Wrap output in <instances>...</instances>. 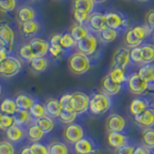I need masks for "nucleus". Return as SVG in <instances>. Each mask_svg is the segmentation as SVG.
I'll use <instances>...</instances> for the list:
<instances>
[{
	"label": "nucleus",
	"mask_w": 154,
	"mask_h": 154,
	"mask_svg": "<svg viewBox=\"0 0 154 154\" xmlns=\"http://www.w3.org/2000/svg\"><path fill=\"white\" fill-rule=\"evenodd\" d=\"M108 75L110 76L111 80L115 82L116 84L120 86H122L125 83L127 84L129 75H127L126 70L119 69V67H111L110 71L108 72Z\"/></svg>",
	"instance_id": "obj_26"
},
{
	"label": "nucleus",
	"mask_w": 154,
	"mask_h": 154,
	"mask_svg": "<svg viewBox=\"0 0 154 154\" xmlns=\"http://www.w3.org/2000/svg\"><path fill=\"white\" fill-rule=\"evenodd\" d=\"M34 123H35L45 134L50 133L55 127L54 120H53V119H51L50 117H48V116L41 118V119H35L34 120Z\"/></svg>",
	"instance_id": "obj_27"
},
{
	"label": "nucleus",
	"mask_w": 154,
	"mask_h": 154,
	"mask_svg": "<svg viewBox=\"0 0 154 154\" xmlns=\"http://www.w3.org/2000/svg\"><path fill=\"white\" fill-rule=\"evenodd\" d=\"M48 154H69V147L65 143L54 141L48 146Z\"/></svg>",
	"instance_id": "obj_36"
},
{
	"label": "nucleus",
	"mask_w": 154,
	"mask_h": 154,
	"mask_svg": "<svg viewBox=\"0 0 154 154\" xmlns=\"http://www.w3.org/2000/svg\"><path fill=\"white\" fill-rule=\"evenodd\" d=\"M138 1H141V2H146V1H149V0H138Z\"/></svg>",
	"instance_id": "obj_60"
},
{
	"label": "nucleus",
	"mask_w": 154,
	"mask_h": 154,
	"mask_svg": "<svg viewBox=\"0 0 154 154\" xmlns=\"http://www.w3.org/2000/svg\"><path fill=\"white\" fill-rule=\"evenodd\" d=\"M14 124V120L12 115H7L0 112V130L7 131Z\"/></svg>",
	"instance_id": "obj_41"
},
{
	"label": "nucleus",
	"mask_w": 154,
	"mask_h": 154,
	"mask_svg": "<svg viewBox=\"0 0 154 154\" xmlns=\"http://www.w3.org/2000/svg\"><path fill=\"white\" fill-rule=\"evenodd\" d=\"M19 154H34V153L32 151V149L30 148V146H29L23 147L20 150V152H19Z\"/></svg>",
	"instance_id": "obj_56"
},
{
	"label": "nucleus",
	"mask_w": 154,
	"mask_h": 154,
	"mask_svg": "<svg viewBox=\"0 0 154 154\" xmlns=\"http://www.w3.org/2000/svg\"><path fill=\"white\" fill-rule=\"evenodd\" d=\"M18 109L17 104L14 102V99L12 98H5L1 103H0V112L7 114V115H14Z\"/></svg>",
	"instance_id": "obj_35"
},
{
	"label": "nucleus",
	"mask_w": 154,
	"mask_h": 154,
	"mask_svg": "<svg viewBox=\"0 0 154 154\" xmlns=\"http://www.w3.org/2000/svg\"><path fill=\"white\" fill-rule=\"evenodd\" d=\"M77 115L76 113L72 112V111H66V110H63L61 111V113L58 117V119L60 120L62 123L64 124H70V123H73L74 120L77 118Z\"/></svg>",
	"instance_id": "obj_40"
},
{
	"label": "nucleus",
	"mask_w": 154,
	"mask_h": 154,
	"mask_svg": "<svg viewBox=\"0 0 154 154\" xmlns=\"http://www.w3.org/2000/svg\"><path fill=\"white\" fill-rule=\"evenodd\" d=\"M29 112H30L32 118L34 119H41L47 116L45 104H42L41 102H37V101L35 102V104L32 106V108L29 110Z\"/></svg>",
	"instance_id": "obj_38"
},
{
	"label": "nucleus",
	"mask_w": 154,
	"mask_h": 154,
	"mask_svg": "<svg viewBox=\"0 0 154 154\" xmlns=\"http://www.w3.org/2000/svg\"><path fill=\"white\" fill-rule=\"evenodd\" d=\"M87 27L90 29V31H93L95 33H99L105 28H107L105 20L104 14H101L99 12H94L90 14L88 22H87Z\"/></svg>",
	"instance_id": "obj_14"
},
{
	"label": "nucleus",
	"mask_w": 154,
	"mask_h": 154,
	"mask_svg": "<svg viewBox=\"0 0 154 154\" xmlns=\"http://www.w3.org/2000/svg\"><path fill=\"white\" fill-rule=\"evenodd\" d=\"M153 87H154V78H153V81L151 82V83L148 84V89L149 88H153Z\"/></svg>",
	"instance_id": "obj_58"
},
{
	"label": "nucleus",
	"mask_w": 154,
	"mask_h": 154,
	"mask_svg": "<svg viewBox=\"0 0 154 154\" xmlns=\"http://www.w3.org/2000/svg\"><path fill=\"white\" fill-rule=\"evenodd\" d=\"M6 138L12 143H18L26 138V128L14 124L6 131Z\"/></svg>",
	"instance_id": "obj_18"
},
{
	"label": "nucleus",
	"mask_w": 154,
	"mask_h": 154,
	"mask_svg": "<svg viewBox=\"0 0 154 154\" xmlns=\"http://www.w3.org/2000/svg\"><path fill=\"white\" fill-rule=\"evenodd\" d=\"M45 133H43L42 130L38 128L35 123L30 124L26 129V137L30 142L33 143H38L45 136Z\"/></svg>",
	"instance_id": "obj_28"
},
{
	"label": "nucleus",
	"mask_w": 154,
	"mask_h": 154,
	"mask_svg": "<svg viewBox=\"0 0 154 154\" xmlns=\"http://www.w3.org/2000/svg\"><path fill=\"white\" fill-rule=\"evenodd\" d=\"M130 60H131V63H133V64L143 66V56H142L141 46L130 49Z\"/></svg>",
	"instance_id": "obj_44"
},
{
	"label": "nucleus",
	"mask_w": 154,
	"mask_h": 154,
	"mask_svg": "<svg viewBox=\"0 0 154 154\" xmlns=\"http://www.w3.org/2000/svg\"><path fill=\"white\" fill-rule=\"evenodd\" d=\"M73 17L75 19V22L86 25L87 22H88L90 14H87L84 13H81V12H77V11H73Z\"/></svg>",
	"instance_id": "obj_50"
},
{
	"label": "nucleus",
	"mask_w": 154,
	"mask_h": 154,
	"mask_svg": "<svg viewBox=\"0 0 154 154\" xmlns=\"http://www.w3.org/2000/svg\"><path fill=\"white\" fill-rule=\"evenodd\" d=\"M18 54L23 60L28 61V62H31L32 60L35 59V58H37L35 54L33 53L31 47L28 43H25V45L20 46V48H19V50H18Z\"/></svg>",
	"instance_id": "obj_43"
},
{
	"label": "nucleus",
	"mask_w": 154,
	"mask_h": 154,
	"mask_svg": "<svg viewBox=\"0 0 154 154\" xmlns=\"http://www.w3.org/2000/svg\"><path fill=\"white\" fill-rule=\"evenodd\" d=\"M48 52L50 53V55L52 57L56 58V59H59V58L62 57L63 54L65 53V49L60 45H50L49 51Z\"/></svg>",
	"instance_id": "obj_49"
},
{
	"label": "nucleus",
	"mask_w": 154,
	"mask_h": 154,
	"mask_svg": "<svg viewBox=\"0 0 154 154\" xmlns=\"http://www.w3.org/2000/svg\"><path fill=\"white\" fill-rule=\"evenodd\" d=\"M124 45H125V47L127 48H135V47H138V46H141L143 45V42H141L140 40L136 38V36L134 35L133 32L131 29H129V30L125 33L124 35Z\"/></svg>",
	"instance_id": "obj_37"
},
{
	"label": "nucleus",
	"mask_w": 154,
	"mask_h": 154,
	"mask_svg": "<svg viewBox=\"0 0 154 154\" xmlns=\"http://www.w3.org/2000/svg\"><path fill=\"white\" fill-rule=\"evenodd\" d=\"M142 144L147 148L154 150V128H146L142 133Z\"/></svg>",
	"instance_id": "obj_32"
},
{
	"label": "nucleus",
	"mask_w": 154,
	"mask_h": 154,
	"mask_svg": "<svg viewBox=\"0 0 154 154\" xmlns=\"http://www.w3.org/2000/svg\"><path fill=\"white\" fill-rule=\"evenodd\" d=\"M70 109L77 115L86 113L89 110L90 97L88 94L82 91H75L70 94Z\"/></svg>",
	"instance_id": "obj_4"
},
{
	"label": "nucleus",
	"mask_w": 154,
	"mask_h": 154,
	"mask_svg": "<svg viewBox=\"0 0 154 154\" xmlns=\"http://www.w3.org/2000/svg\"><path fill=\"white\" fill-rule=\"evenodd\" d=\"M104 16L107 27L114 29L118 32L124 30L128 25L127 18L119 12H107L104 14Z\"/></svg>",
	"instance_id": "obj_6"
},
{
	"label": "nucleus",
	"mask_w": 154,
	"mask_h": 154,
	"mask_svg": "<svg viewBox=\"0 0 154 154\" xmlns=\"http://www.w3.org/2000/svg\"><path fill=\"white\" fill-rule=\"evenodd\" d=\"M17 8V0H0V11L3 13L13 12Z\"/></svg>",
	"instance_id": "obj_45"
},
{
	"label": "nucleus",
	"mask_w": 154,
	"mask_h": 154,
	"mask_svg": "<svg viewBox=\"0 0 154 154\" xmlns=\"http://www.w3.org/2000/svg\"><path fill=\"white\" fill-rule=\"evenodd\" d=\"M30 148L34 154H48V146L42 143H33Z\"/></svg>",
	"instance_id": "obj_48"
},
{
	"label": "nucleus",
	"mask_w": 154,
	"mask_h": 154,
	"mask_svg": "<svg viewBox=\"0 0 154 154\" xmlns=\"http://www.w3.org/2000/svg\"><path fill=\"white\" fill-rule=\"evenodd\" d=\"M112 104L113 101L111 96L101 91L90 97L89 110L94 116H101L108 112L112 107Z\"/></svg>",
	"instance_id": "obj_1"
},
{
	"label": "nucleus",
	"mask_w": 154,
	"mask_h": 154,
	"mask_svg": "<svg viewBox=\"0 0 154 154\" xmlns=\"http://www.w3.org/2000/svg\"><path fill=\"white\" fill-rule=\"evenodd\" d=\"M122 86L116 84L115 82L111 80L108 73L103 77L102 81H101V89H102V91H104L105 94H107L110 96L117 95L120 91V90H122Z\"/></svg>",
	"instance_id": "obj_20"
},
{
	"label": "nucleus",
	"mask_w": 154,
	"mask_h": 154,
	"mask_svg": "<svg viewBox=\"0 0 154 154\" xmlns=\"http://www.w3.org/2000/svg\"><path fill=\"white\" fill-rule=\"evenodd\" d=\"M28 45H30L36 57H45L48 51H49V42L43 40V38H33L28 42Z\"/></svg>",
	"instance_id": "obj_16"
},
{
	"label": "nucleus",
	"mask_w": 154,
	"mask_h": 154,
	"mask_svg": "<svg viewBox=\"0 0 154 154\" xmlns=\"http://www.w3.org/2000/svg\"><path fill=\"white\" fill-rule=\"evenodd\" d=\"M9 56V50L3 46H0V62H2Z\"/></svg>",
	"instance_id": "obj_55"
},
{
	"label": "nucleus",
	"mask_w": 154,
	"mask_h": 154,
	"mask_svg": "<svg viewBox=\"0 0 154 154\" xmlns=\"http://www.w3.org/2000/svg\"><path fill=\"white\" fill-rule=\"evenodd\" d=\"M45 110H46V114L48 117H50L51 119H58L59 115L62 111V107L60 104V101L57 98H48L45 103Z\"/></svg>",
	"instance_id": "obj_24"
},
{
	"label": "nucleus",
	"mask_w": 154,
	"mask_h": 154,
	"mask_svg": "<svg viewBox=\"0 0 154 154\" xmlns=\"http://www.w3.org/2000/svg\"><path fill=\"white\" fill-rule=\"evenodd\" d=\"M16 149L9 141H0V154H14Z\"/></svg>",
	"instance_id": "obj_47"
},
{
	"label": "nucleus",
	"mask_w": 154,
	"mask_h": 154,
	"mask_svg": "<svg viewBox=\"0 0 154 154\" xmlns=\"http://www.w3.org/2000/svg\"><path fill=\"white\" fill-rule=\"evenodd\" d=\"M63 137L67 143L74 144L79 140L85 137V132L80 124L73 122L67 124L65 127L64 132H63Z\"/></svg>",
	"instance_id": "obj_7"
},
{
	"label": "nucleus",
	"mask_w": 154,
	"mask_h": 154,
	"mask_svg": "<svg viewBox=\"0 0 154 154\" xmlns=\"http://www.w3.org/2000/svg\"><path fill=\"white\" fill-rule=\"evenodd\" d=\"M128 90L132 94L141 95L148 89V83L143 81L138 73H132L128 77L127 81Z\"/></svg>",
	"instance_id": "obj_10"
},
{
	"label": "nucleus",
	"mask_w": 154,
	"mask_h": 154,
	"mask_svg": "<svg viewBox=\"0 0 154 154\" xmlns=\"http://www.w3.org/2000/svg\"><path fill=\"white\" fill-rule=\"evenodd\" d=\"M1 94H2V86L0 84V95H1Z\"/></svg>",
	"instance_id": "obj_59"
},
{
	"label": "nucleus",
	"mask_w": 154,
	"mask_h": 154,
	"mask_svg": "<svg viewBox=\"0 0 154 154\" xmlns=\"http://www.w3.org/2000/svg\"><path fill=\"white\" fill-rule=\"evenodd\" d=\"M94 0H72L73 11L81 12L87 14L94 13Z\"/></svg>",
	"instance_id": "obj_23"
},
{
	"label": "nucleus",
	"mask_w": 154,
	"mask_h": 154,
	"mask_svg": "<svg viewBox=\"0 0 154 154\" xmlns=\"http://www.w3.org/2000/svg\"><path fill=\"white\" fill-rule=\"evenodd\" d=\"M14 102H16L18 110L29 111L32 108V106L35 104L36 100L34 99L33 96L27 94H19L14 98Z\"/></svg>",
	"instance_id": "obj_22"
},
{
	"label": "nucleus",
	"mask_w": 154,
	"mask_h": 154,
	"mask_svg": "<svg viewBox=\"0 0 154 154\" xmlns=\"http://www.w3.org/2000/svg\"><path fill=\"white\" fill-rule=\"evenodd\" d=\"M41 29V24L38 23L36 19L35 20L27 21L21 24V31L25 36L30 37L37 34Z\"/></svg>",
	"instance_id": "obj_31"
},
{
	"label": "nucleus",
	"mask_w": 154,
	"mask_h": 154,
	"mask_svg": "<svg viewBox=\"0 0 154 154\" xmlns=\"http://www.w3.org/2000/svg\"><path fill=\"white\" fill-rule=\"evenodd\" d=\"M151 101L146 96H139L131 100L129 104V112L133 117L140 113L143 112L144 110L151 107Z\"/></svg>",
	"instance_id": "obj_17"
},
{
	"label": "nucleus",
	"mask_w": 154,
	"mask_h": 154,
	"mask_svg": "<svg viewBox=\"0 0 154 154\" xmlns=\"http://www.w3.org/2000/svg\"><path fill=\"white\" fill-rule=\"evenodd\" d=\"M129 137L124 132H111L107 134V143L110 147L119 149L129 143Z\"/></svg>",
	"instance_id": "obj_15"
},
{
	"label": "nucleus",
	"mask_w": 154,
	"mask_h": 154,
	"mask_svg": "<svg viewBox=\"0 0 154 154\" xmlns=\"http://www.w3.org/2000/svg\"><path fill=\"white\" fill-rule=\"evenodd\" d=\"M14 38H16V35L10 25H8L6 22L0 24V45L10 51L14 47Z\"/></svg>",
	"instance_id": "obj_11"
},
{
	"label": "nucleus",
	"mask_w": 154,
	"mask_h": 154,
	"mask_svg": "<svg viewBox=\"0 0 154 154\" xmlns=\"http://www.w3.org/2000/svg\"><path fill=\"white\" fill-rule=\"evenodd\" d=\"M60 101V104H61V107L63 110H66V111H71L70 109V104H69V101H70V94H66L64 95L61 96V98L59 99ZM73 112V111H72Z\"/></svg>",
	"instance_id": "obj_51"
},
{
	"label": "nucleus",
	"mask_w": 154,
	"mask_h": 154,
	"mask_svg": "<svg viewBox=\"0 0 154 154\" xmlns=\"http://www.w3.org/2000/svg\"><path fill=\"white\" fill-rule=\"evenodd\" d=\"M131 64L130 60V49L127 47H119L115 51L112 59V66L127 70L128 66Z\"/></svg>",
	"instance_id": "obj_9"
},
{
	"label": "nucleus",
	"mask_w": 154,
	"mask_h": 154,
	"mask_svg": "<svg viewBox=\"0 0 154 154\" xmlns=\"http://www.w3.org/2000/svg\"><path fill=\"white\" fill-rule=\"evenodd\" d=\"M98 40L102 42V43H109L115 41L118 37V31L114 30V29H111L109 27L105 28L104 30L99 32L97 34Z\"/></svg>",
	"instance_id": "obj_33"
},
{
	"label": "nucleus",
	"mask_w": 154,
	"mask_h": 154,
	"mask_svg": "<svg viewBox=\"0 0 154 154\" xmlns=\"http://www.w3.org/2000/svg\"><path fill=\"white\" fill-rule=\"evenodd\" d=\"M131 30H132L133 34L136 36V38H138V40H140L143 42L149 36V34L151 33L150 31H149V29L146 25H144V24H143V25L134 26L133 28H131Z\"/></svg>",
	"instance_id": "obj_39"
},
{
	"label": "nucleus",
	"mask_w": 154,
	"mask_h": 154,
	"mask_svg": "<svg viewBox=\"0 0 154 154\" xmlns=\"http://www.w3.org/2000/svg\"><path fill=\"white\" fill-rule=\"evenodd\" d=\"M94 3H104V2H106V1H107V0H94Z\"/></svg>",
	"instance_id": "obj_57"
},
{
	"label": "nucleus",
	"mask_w": 154,
	"mask_h": 154,
	"mask_svg": "<svg viewBox=\"0 0 154 154\" xmlns=\"http://www.w3.org/2000/svg\"><path fill=\"white\" fill-rule=\"evenodd\" d=\"M61 37H62V34H56V35L52 36L50 38L49 45H60Z\"/></svg>",
	"instance_id": "obj_54"
},
{
	"label": "nucleus",
	"mask_w": 154,
	"mask_h": 154,
	"mask_svg": "<svg viewBox=\"0 0 154 154\" xmlns=\"http://www.w3.org/2000/svg\"><path fill=\"white\" fill-rule=\"evenodd\" d=\"M126 128V120L119 114H110L105 120V129L107 133L124 132Z\"/></svg>",
	"instance_id": "obj_8"
},
{
	"label": "nucleus",
	"mask_w": 154,
	"mask_h": 154,
	"mask_svg": "<svg viewBox=\"0 0 154 154\" xmlns=\"http://www.w3.org/2000/svg\"><path fill=\"white\" fill-rule=\"evenodd\" d=\"M31 69L36 72H43L47 69L49 62L45 57H37L30 62Z\"/></svg>",
	"instance_id": "obj_34"
},
{
	"label": "nucleus",
	"mask_w": 154,
	"mask_h": 154,
	"mask_svg": "<svg viewBox=\"0 0 154 154\" xmlns=\"http://www.w3.org/2000/svg\"><path fill=\"white\" fill-rule=\"evenodd\" d=\"M138 74L143 81L150 84L154 78V65L148 64L141 66L138 70Z\"/></svg>",
	"instance_id": "obj_30"
},
{
	"label": "nucleus",
	"mask_w": 154,
	"mask_h": 154,
	"mask_svg": "<svg viewBox=\"0 0 154 154\" xmlns=\"http://www.w3.org/2000/svg\"><path fill=\"white\" fill-rule=\"evenodd\" d=\"M143 65L152 64L154 62V45L152 43H143L141 45Z\"/></svg>",
	"instance_id": "obj_29"
},
{
	"label": "nucleus",
	"mask_w": 154,
	"mask_h": 154,
	"mask_svg": "<svg viewBox=\"0 0 154 154\" xmlns=\"http://www.w3.org/2000/svg\"><path fill=\"white\" fill-rule=\"evenodd\" d=\"M13 117L14 120V124H17L22 127H26V126L28 127L33 120H35L32 118L29 111H24V110H17L13 115Z\"/></svg>",
	"instance_id": "obj_25"
},
{
	"label": "nucleus",
	"mask_w": 154,
	"mask_h": 154,
	"mask_svg": "<svg viewBox=\"0 0 154 154\" xmlns=\"http://www.w3.org/2000/svg\"><path fill=\"white\" fill-rule=\"evenodd\" d=\"M17 21L22 24L24 22L35 20L36 19V12L33 7L28 6V5H22L17 10Z\"/></svg>",
	"instance_id": "obj_19"
},
{
	"label": "nucleus",
	"mask_w": 154,
	"mask_h": 154,
	"mask_svg": "<svg viewBox=\"0 0 154 154\" xmlns=\"http://www.w3.org/2000/svg\"><path fill=\"white\" fill-rule=\"evenodd\" d=\"M60 45L64 48L65 50H69L76 46V42L74 38L71 37L69 33H65L62 34L61 40H60Z\"/></svg>",
	"instance_id": "obj_42"
},
{
	"label": "nucleus",
	"mask_w": 154,
	"mask_h": 154,
	"mask_svg": "<svg viewBox=\"0 0 154 154\" xmlns=\"http://www.w3.org/2000/svg\"><path fill=\"white\" fill-rule=\"evenodd\" d=\"M67 66L71 73L81 75L86 73L91 69V59L79 51L72 53L67 60Z\"/></svg>",
	"instance_id": "obj_2"
},
{
	"label": "nucleus",
	"mask_w": 154,
	"mask_h": 154,
	"mask_svg": "<svg viewBox=\"0 0 154 154\" xmlns=\"http://www.w3.org/2000/svg\"><path fill=\"white\" fill-rule=\"evenodd\" d=\"M73 150L76 154H94L97 150V146L94 140L84 137L73 144Z\"/></svg>",
	"instance_id": "obj_13"
},
{
	"label": "nucleus",
	"mask_w": 154,
	"mask_h": 154,
	"mask_svg": "<svg viewBox=\"0 0 154 154\" xmlns=\"http://www.w3.org/2000/svg\"><path fill=\"white\" fill-rule=\"evenodd\" d=\"M133 154H154V150L147 148L143 144H139V146H135Z\"/></svg>",
	"instance_id": "obj_53"
},
{
	"label": "nucleus",
	"mask_w": 154,
	"mask_h": 154,
	"mask_svg": "<svg viewBox=\"0 0 154 154\" xmlns=\"http://www.w3.org/2000/svg\"><path fill=\"white\" fill-rule=\"evenodd\" d=\"M144 25L150 32H154V9H150L146 13L144 16Z\"/></svg>",
	"instance_id": "obj_46"
},
{
	"label": "nucleus",
	"mask_w": 154,
	"mask_h": 154,
	"mask_svg": "<svg viewBox=\"0 0 154 154\" xmlns=\"http://www.w3.org/2000/svg\"><path fill=\"white\" fill-rule=\"evenodd\" d=\"M135 146L132 143H128L126 146L120 147L116 150V154H133Z\"/></svg>",
	"instance_id": "obj_52"
},
{
	"label": "nucleus",
	"mask_w": 154,
	"mask_h": 154,
	"mask_svg": "<svg viewBox=\"0 0 154 154\" xmlns=\"http://www.w3.org/2000/svg\"><path fill=\"white\" fill-rule=\"evenodd\" d=\"M98 46V38L93 33H90L85 38L76 42V47L79 52L83 53L89 58L93 56L97 50Z\"/></svg>",
	"instance_id": "obj_5"
},
{
	"label": "nucleus",
	"mask_w": 154,
	"mask_h": 154,
	"mask_svg": "<svg viewBox=\"0 0 154 154\" xmlns=\"http://www.w3.org/2000/svg\"><path fill=\"white\" fill-rule=\"evenodd\" d=\"M90 33L91 31H90V29L87 27V25L79 24L77 22L72 24L69 28V34L71 35V37L74 38V41L76 42L85 38Z\"/></svg>",
	"instance_id": "obj_21"
},
{
	"label": "nucleus",
	"mask_w": 154,
	"mask_h": 154,
	"mask_svg": "<svg viewBox=\"0 0 154 154\" xmlns=\"http://www.w3.org/2000/svg\"><path fill=\"white\" fill-rule=\"evenodd\" d=\"M133 119L135 123L140 128H151L154 126V109L152 107H149L139 115L134 116Z\"/></svg>",
	"instance_id": "obj_12"
},
{
	"label": "nucleus",
	"mask_w": 154,
	"mask_h": 154,
	"mask_svg": "<svg viewBox=\"0 0 154 154\" xmlns=\"http://www.w3.org/2000/svg\"><path fill=\"white\" fill-rule=\"evenodd\" d=\"M20 69L21 63L14 56H8L5 60L0 62V76L4 78H12L16 76Z\"/></svg>",
	"instance_id": "obj_3"
}]
</instances>
